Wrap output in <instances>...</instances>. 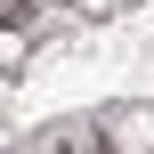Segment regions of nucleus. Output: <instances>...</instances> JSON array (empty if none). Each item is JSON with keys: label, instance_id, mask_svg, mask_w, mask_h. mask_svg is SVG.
Wrapping results in <instances>:
<instances>
[{"label": "nucleus", "instance_id": "obj_1", "mask_svg": "<svg viewBox=\"0 0 154 154\" xmlns=\"http://www.w3.org/2000/svg\"><path fill=\"white\" fill-rule=\"evenodd\" d=\"M106 130H114V146H122V154H154V114H146V106H122Z\"/></svg>", "mask_w": 154, "mask_h": 154}, {"label": "nucleus", "instance_id": "obj_2", "mask_svg": "<svg viewBox=\"0 0 154 154\" xmlns=\"http://www.w3.org/2000/svg\"><path fill=\"white\" fill-rule=\"evenodd\" d=\"M81 16H122V0H73Z\"/></svg>", "mask_w": 154, "mask_h": 154}]
</instances>
